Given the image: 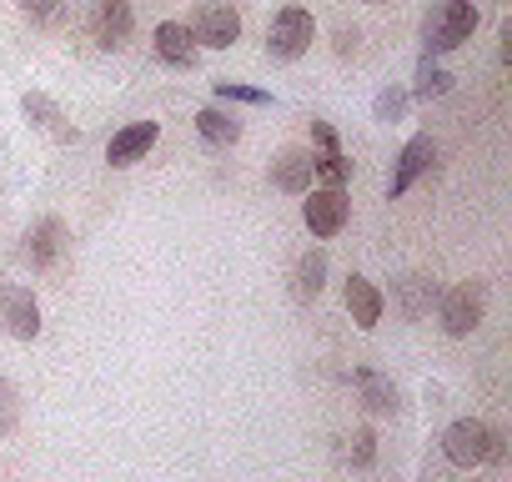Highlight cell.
Masks as SVG:
<instances>
[{
    "instance_id": "cell-1",
    "label": "cell",
    "mask_w": 512,
    "mask_h": 482,
    "mask_svg": "<svg viewBox=\"0 0 512 482\" xmlns=\"http://www.w3.org/2000/svg\"><path fill=\"white\" fill-rule=\"evenodd\" d=\"M472 31H477V6L472 0H442V6H432L427 21H422V46H427V56L462 51L472 41Z\"/></svg>"
},
{
    "instance_id": "cell-2",
    "label": "cell",
    "mask_w": 512,
    "mask_h": 482,
    "mask_svg": "<svg viewBox=\"0 0 512 482\" xmlns=\"http://www.w3.org/2000/svg\"><path fill=\"white\" fill-rule=\"evenodd\" d=\"M442 452H447L452 467H467V472H472V467L502 457V437H497L482 417H462V422H452V427L442 432Z\"/></svg>"
},
{
    "instance_id": "cell-3",
    "label": "cell",
    "mask_w": 512,
    "mask_h": 482,
    "mask_svg": "<svg viewBox=\"0 0 512 482\" xmlns=\"http://www.w3.org/2000/svg\"><path fill=\"white\" fill-rule=\"evenodd\" d=\"M312 41H317V21H312L307 6L277 11V21H272V31H267V51H272L277 61H302V56L312 51Z\"/></svg>"
},
{
    "instance_id": "cell-4",
    "label": "cell",
    "mask_w": 512,
    "mask_h": 482,
    "mask_svg": "<svg viewBox=\"0 0 512 482\" xmlns=\"http://www.w3.org/2000/svg\"><path fill=\"white\" fill-rule=\"evenodd\" d=\"M186 31H191L196 46L226 51V46H236V36H241V16H236V6H226V0H201Z\"/></svg>"
},
{
    "instance_id": "cell-5",
    "label": "cell",
    "mask_w": 512,
    "mask_h": 482,
    "mask_svg": "<svg viewBox=\"0 0 512 482\" xmlns=\"http://www.w3.org/2000/svg\"><path fill=\"white\" fill-rule=\"evenodd\" d=\"M482 312H487V287L482 282H457L442 297V332L447 337H472L482 327Z\"/></svg>"
},
{
    "instance_id": "cell-6",
    "label": "cell",
    "mask_w": 512,
    "mask_h": 482,
    "mask_svg": "<svg viewBox=\"0 0 512 482\" xmlns=\"http://www.w3.org/2000/svg\"><path fill=\"white\" fill-rule=\"evenodd\" d=\"M347 216H352V201H347V191L342 186H312L307 191V206H302V221H307V231L312 236H337L342 226H347Z\"/></svg>"
},
{
    "instance_id": "cell-7",
    "label": "cell",
    "mask_w": 512,
    "mask_h": 482,
    "mask_svg": "<svg viewBox=\"0 0 512 482\" xmlns=\"http://www.w3.org/2000/svg\"><path fill=\"white\" fill-rule=\"evenodd\" d=\"M71 252V226L61 216H41L31 231H26V262L36 272H51L61 257Z\"/></svg>"
},
{
    "instance_id": "cell-8",
    "label": "cell",
    "mask_w": 512,
    "mask_h": 482,
    "mask_svg": "<svg viewBox=\"0 0 512 482\" xmlns=\"http://www.w3.org/2000/svg\"><path fill=\"white\" fill-rule=\"evenodd\" d=\"M0 327L16 342H36L41 337V302L31 297V287H6L0 292Z\"/></svg>"
},
{
    "instance_id": "cell-9",
    "label": "cell",
    "mask_w": 512,
    "mask_h": 482,
    "mask_svg": "<svg viewBox=\"0 0 512 482\" xmlns=\"http://www.w3.org/2000/svg\"><path fill=\"white\" fill-rule=\"evenodd\" d=\"M131 0H96V11H91V31H96V46L101 51H121L131 41Z\"/></svg>"
},
{
    "instance_id": "cell-10",
    "label": "cell",
    "mask_w": 512,
    "mask_h": 482,
    "mask_svg": "<svg viewBox=\"0 0 512 482\" xmlns=\"http://www.w3.org/2000/svg\"><path fill=\"white\" fill-rule=\"evenodd\" d=\"M432 161H437V146H432V136H412V141L402 146L397 166H392L387 196H407V191L417 186V176H427V171H432Z\"/></svg>"
},
{
    "instance_id": "cell-11",
    "label": "cell",
    "mask_w": 512,
    "mask_h": 482,
    "mask_svg": "<svg viewBox=\"0 0 512 482\" xmlns=\"http://www.w3.org/2000/svg\"><path fill=\"white\" fill-rule=\"evenodd\" d=\"M312 181H317V161H312L307 146H287V151H277V161H272V186H277V191H287V196H307Z\"/></svg>"
},
{
    "instance_id": "cell-12",
    "label": "cell",
    "mask_w": 512,
    "mask_h": 482,
    "mask_svg": "<svg viewBox=\"0 0 512 482\" xmlns=\"http://www.w3.org/2000/svg\"><path fill=\"white\" fill-rule=\"evenodd\" d=\"M156 136H161L156 121H131V126H121V131L106 141V161H111L116 171H126V166H136V161L156 146Z\"/></svg>"
},
{
    "instance_id": "cell-13",
    "label": "cell",
    "mask_w": 512,
    "mask_h": 482,
    "mask_svg": "<svg viewBox=\"0 0 512 482\" xmlns=\"http://www.w3.org/2000/svg\"><path fill=\"white\" fill-rule=\"evenodd\" d=\"M21 111H26V121H31L36 131H46V136H56V141H81V131L66 121V111H61L46 91H26V96H21Z\"/></svg>"
},
{
    "instance_id": "cell-14",
    "label": "cell",
    "mask_w": 512,
    "mask_h": 482,
    "mask_svg": "<svg viewBox=\"0 0 512 482\" xmlns=\"http://www.w3.org/2000/svg\"><path fill=\"white\" fill-rule=\"evenodd\" d=\"M151 46H156V56H161L166 66H176V71H191L196 56H201V46L191 41V31H186L181 21H161L156 36H151Z\"/></svg>"
},
{
    "instance_id": "cell-15",
    "label": "cell",
    "mask_w": 512,
    "mask_h": 482,
    "mask_svg": "<svg viewBox=\"0 0 512 482\" xmlns=\"http://www.w3.org/2000/svg\"><path fill=\"white\" fill-rule=\"evenodd\" d=\"M312 141H317V151H312V161H317V176L327 181V186H342L347 181V156H342V141H337V131L327 126V121H312Z\"/></svg>"
},
{
    "instance_id": "cell-16",
    "label": "cell",
    "mask_w": 512,
    "mask_h": 482,
    "mask_svg": "<svg viewBox=\"0 0 512 482\" xmlns=\"http://www.w3.org/2000/svg\"><path fill=\"white\" fill-rule=\"evenodd\" d=\"M382 307H387V297L377 292V282L347 277V312H352V322H357L362 332H372V327L382 322Z\"/></svg>"
},
{
    "instance_id": "cell-17",
    "label": "cell",
    "mask_w": 512,
    "mask_h": 482,
    "mask_svg": "<svg viewBox=\"0 0 512 482\" xmlns=\"http://www.w3.org/2000/svg\"><path fill=\"white\" fill-rule=\"evenodd\" d=\"M392 292H397V312H402V317H412V322H417V317H427V312H432V302H437V282H432L427 272H407Z\"/></svg>"
},
{
    "instance_id": "cell-18",
    "label": "cell",
    "mask_w": 512,
    "mask_h": 482,
    "mask_svg": "<svg viewBox=\"0 0 512 482\" xmlns=\"http://www.w3.org/2000/svg\"><path fill=\"white\" fill-rule=\"evenodd\" d=\"M352 382H357V392H362V402H367V412H397L402 407V397H397V387H392V377H382V372H372V367H357L352 372Z\"/></svg>"
},
{
    "instance_id": "cell-19",
    "label": "cell",
    "mask_w": 512,
    "mask_h": 482,
    "mask_svg": "<svg viewBox=\"0 0 512 482\" xmlns=\"http://www.w3.org/2000/svg\"><path fill=\"white\" fill-rule=\"evenodd\" d=\"M322 287H327V252L312 247V252H302V262H297L292 292H297L302 302H312V297H322Z\"/></svg>"
},
{
    "instance_id": "cell-20",
    "label": "cell",
    "mask_w": 512,
    "mask_h": 482,
    "mask_svg": "<svg viewBox=\"0 0 512 482\" xmlns=\"http://www.w3.org/2000/svg\"><path fill=\"white\" fill-rule=\"evenodd\" d=\"M196 131H201L206 146H236V141H241V121L226 116V111H216V106L196 111Z\"/></svg>"
},
{
    "instance_id": "cell-21",
    "label": "cell",
    "mask_w": 512,
    "mask_h": 482,
    "mask_svg": "<svg viewBox=\"0 0 512 482\" xmlns=\"http://www.w3.org/2000/svg\"><path fill=\"white\" fill-rule=\"evenodd\" d=\"M447 91H452V76H447L442 66H432V56H422L412 96H417V101H437V96H447Z\"/></svg>"
},
{
    "instance_id": "cell-22",
    "label": "cell",
    "mask_w": 512,
    "mask_h": 482,
    "mask_svg": "<svg viewBox=\"0 0 512 482\" xmlns=\"http://www.w3.org/2000/svg\"><path fill=\"white\" fill-rule=\"evenodd\" d=\"M342 442H347L342 457H347L352 467H372V457H377V432H372V427H357V432H347Z\"/></svg>"
},
{
    "instance_id": "cell-23",
    "label": "cell",
    "mask_w": 512,
    "mask_h": 482,
    "mask_svg": "<svg viewBox=\"0 0 512 482\" xmlns=\"http://www.w3.org/2000/svg\"><path fill=\"white\" fill-rule=\"evenodd\" d=\"M16 427H21V392H16V382L0 377V437H11Z\"/></svg>"
},
{
    "instance_id": "cell-24",
    "label": "cell",
    "mask_w": 512,
    "mask_h": 482,
    "mask_svg": "<svg viewBox=\"0 0 512 482\" xmlns=\"http://www.w3.org/2000/svg\"><path fill=\"white\" fill-rule=\"evenodd\" d=\"M407 91H397V86H387V91H377V101H372V116L377 121H402L407 116Z\"/></svg>"
},
{
    "instance_id": "cell-25",
    "label": "cell",
    "mask_w": 512,
    "mask_h": 482,
    "mask_svg": "<svg viewBox=\"0 0 512 482\" xmlns=\"http://www.w3.org/2000/svg\"><path fill=\"white\" fill-rule=\"evenodd\" d=\"M61 6H66V0H16V11H21L31 26H56V21H61Z\"/></svg>"
},
{
    "instance_id": "cell-26",
    "label": "cell",
    "mask_w": 512,
    "mask_h": 482,
    "mask_svg": "<svg viewBox=\"0 0 512 482\" xmlns=\"http://www.w3.org/2000/svg\"><path fill=\"white\" fill-rule=\"evenodd\" d=\"M221 101H241V106H272V91H256V86H236V81H216Z\"/></svg>"
},
{
    "instance_id": "cell-27",
    "label": "cell",
    "mask_w": 512,
    "mask_h": 482,
    "mask_svg": "<svg viewBox=\"0 0 512 482\" xmlns=\"http://www.w3.org/2000/svg\"><path fill=\"white\" fill-rule=\"evenodd\" d=\"M357 41H362V36L342 26V31H337V56H352V51H357Z\"/></svg>"
},
{
    "instance_id": "cell-28",
    "label": "cell",
    "mask_w": 512,
    "mask_h": 482,
    "mask_svg": "<svg viewBox=\"0 0 512 482\" xmlns=\"http://www.w3.org/2000/svg\"><path fill=\"white\" fill-rule=\"evenodd\" d=\"M507 61H512V21L502 26V66H507Z\"/></svg>"
},
{
    "instance_id": "cell-29",
    "label": "cell",
    "mask_w": 512,
    "mask_h": 482,
    "mask_svg": "<svg viewBox=\"0 0 512 482\" xmlns=\"http://www.w3.org/2000/svg\"><path fill=\"white\" fill-rule=\"evenodd\" d=\"M367 6H387V0H367Z\"/></svg>"
}]
</instances>
